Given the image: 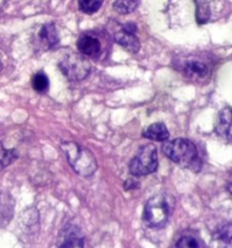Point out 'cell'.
Instances as JSON below:
<instances>
[{"label": "cell", "instance_id": "obj_12", "mask_svg": "<svg viewBox=\"0 0 232 248\" xmlns=\"http://www.w3.org/2000/svg\"><path fill=\"white\" fill-rule=\"evenodd\" d=\"M143 136H144L145 138H147V140H155V142H164V140H168L169 132L163 124L157 123L150 125L149 127L144 131Z\"/></svg>", "mask_w": 232, "mask_h": 248}, {"label": "cell", "instance_id": "obj_4", "mask_svg": "<svg viewBox=\"0 0 232 248\" xmlns=\"http://www.w3.org/2000/svg\"><path fill=\"white\" fill-rule=\"evenodd\" d=\"M156 169L157 152L155 145L152 144L143 145L130 164V171L134 176L150 174L156 171Z\"/></svg>", "mask_w": 232, "mask_h": 248}, {"label": "cell", "instance_id": "obj_7", "mask_svg": "<svg viewBox=\"0 0 232 248\" xmlns=\"http://www.w3.org/2000/svg\"><path fill=\"white\" fill-rule=\"evenodd\" d=\"M181 65V72L186 78L192 80H202L209 74V67L205 62L201 61L200 58H188L185 60Z\"/></svg>", "mask_w": 232, "mask_h": 248}, {"label": "cell", "instance_id": "obj_2", "mask_svg": "<svg viewBox=\"0 0 232 248\" xmlns=\"http://www.w3.org/2000/svg\"><path fill=\"white\" fill-rule=\"evenodd\" d=\"M162 152L167 157L175 164L185 167H193L197 162V149L191 140L185 138H176V140L167 142L164 140L162 145Z\"/></svg>", "mask_w": 232, "mask_h": 248}, {"label": "cell", "instance_id": "obj_20", "mask_svg": "<svg viewBox=\"0 0 232 248\" xmlns=\"http://www.w3.org/2000/svg\"><path fill=\"white\" fill-rule=\"evenodd\" d=\"M2 68V62H1V58H0V70H1Z\"/></svg>", "mask_w": 232, "mask_h": 248}, {"label": "cell", "instance_id": "obj_11", "mask_svg": "<svg viewBox=\"0 0 232 248\" xmlns=\"http://www.w3.org/2000/svg\"><path fill=\"white\" fill-rule=\"evenodd\" d=\"M39 43L45 48H51L57 45L58 43V34L53 24H45L41 27L38 34Z\"/></svg>", "mask_w": 232, "mask_h": 248}, {"label": "cell", "instance_id": "obj_9", "mask_svg": "<svg viewBox=\"0 0 232 248\" xmlns=\"http://www.w3.org/2000/svg\"><path fill=\"white\" fill-rule=\"evenodd\" d=\"M215 130L220 137L232 142V108H225L219 114Z\"/></svg>", "mask_w": 232, "mask_h": 248}, {"label": "cell", "instance_id": "obj_1", "mask_svg": "<svg viewBox=\"0 0 232 248\" xmlns=\"http://www.w3.org/2000/svg\"><path fill=\"white\" fill-rule=\"evenodd\" d=\"M62 150L77 174L87 177L94 173L97 170V160L91 150L75 142H64Z\"/></svg>", "mask_w": 232, "mask_h": 248}, {"label": "cell", "instance_id": "obj_8", "mask_svg": "<svg viewBox=\"0 0 232 248\" xmlns=\"http://www.w3.org/2000/svg\"><path fill=\"white\" fill-rule=\"evenodd\" d=\"M210 248H232L231 223H226L215 230L210 241Z\"/></svg>", "mask_w": 232, "mask_h": 248}, {"label": "cell", "instance_id": "obj_13", "mask_svg": "<svg viewBox=\"0 0 232 248\" xmlns=\"http://www.w3.org/2000/svg\"><path fill=\"white\" fill-rule=\"evenodd\" d=\"M139 5V0H116L114 2V10L121 15L130 14Z\"/></svg>", "mask_w": 232, "mask_h": 248}, {"label": "cell", "instance_id": "obj_17", "mask_svg": "<svg viewBox=\"0 0 232 248\" xmlns=\"http://www.w3.org/2000/svg\"><path fill=\"white\" fill-rule=\"evenodd\" d=\"M59 248H84V240L80 236H70L60 245Z\"/></svg>", "mask_w": 232, "mask_h": 248}, {"label": "cell", "instance_id": "obj_3", "mask_svg": "<svg viewBox=\"0 0 232 248\" xmlns=\"http://www.w3.org/2000/svg\"><path fill=\"white\" fill-rule=\"evenodd\" d=\"M171 207L163 194L149 199L144 208V220L151 228H161L167 223Z\"/></svg>", "mask_w": 232, "mask_h": 248}, {"label": "cell", "instance_id": "obj_16", "mask_svg": "<svg viewBox=\"0 0 232 248\" xmlns=\"http://www.w3.org/2000/svg\"><path fill=\"white\" fill-rule=\"evenodd\" d=\"M103 4V0H79L80 10L85 14H94Z\"/></svg>", "mask_w": 232, "mask_h": 248}, {"label": "cell", "instance_id": "obj_10", "mask_svg": "<svg viewBox=\"0 0 232 248\" xmlns=\"http://www.w3.org/2000/svg\"><path fill=\"white\" fill-rule=\"evenodd\" d=\"M77 50L84 56H97L101 52V41L92 35H81L77 40Z\"/></svg>", "mask_w": 232, "mask_h": 248}, {"label": "cell", "instance_id": "obj_19", "mask_svg": "<svg viewBox=\"0 0 232 248\" xmlns=\"http://www.w3.org/2000/svg\"><path fill=\"white\" fill-rule=\"evenodd\" d=\"M227 190H229L230 194L232 195V179L229 182V183H227Z\"/></svg>", "mask_w": 232, "mask_h": 248}, {"label": "cell", "instance_id": "obj_14", "mask_svg": "<svg viewBox=\"0 0 232 248\" xmlns=\"http://www.w3.org/2000/svg\"><path fill=\"white\" fill-rule=\"evenodd\" d=\"M17 157H18V154H17L16 150L5 149L4 145L0 143V169H4V167L9 166Z\"/></svg>", "mask_w": 232, "mask_h": 248}, {"label": "cell", "instance_id": "obj_5", "mask_svg": "<svg viewBox=\"0 0 232 248\" xmlns=\"http://www.w3.org/2000/svg\"><path fill=\"white\" fill-rule=\"evenodd\" d=\"M60 72L64 74L68 80L72 81H79L85 79L89 74L91 65L85 56L77 55V53H69L65 55L59 62Z\"/></svg>", "mask_w": 232, "mask_h": 248}, {"label": "cell", "instance_id": "obj_18", "mask_svg": "<svg viewBox=\"0 0 232 248\" xmlns=\"http://www.w3.org/2000/svg\"><path fill=\"white\" fill-rule=\"evenodd\" d=\"M175 248H198V244L193 237L184 236L178 240Z\"/></svg>", "mask_w": 232, "mask_h": 248}, {"label": "cell", "instance_id": "obj_6", "mask_svg": "<svg viewBox=\"0 0 232 248\" xmlns=\"http://www.w3.org/2000/svg\"><path fill=\"white\" fill-rule=\"evenodd\" d=\"M135 31H137V27L133 23L123 24L121 28L114 31V40L130 52L137 53L140 48V43L139 39L135 36Z\"/></svg>", "mask_w": 232, "mask_h": 248}, {"label": "cell", "instance_id": "obj_15", "mask_svg": "<svg viewBox=\"0 0 232 248\" xmlns=\"http://www.w3.org/2000/svg\"><path fill=\"white\" fill-rule=\"evenodd\" d=\"M31 85H33L35 91L45 92L48 89L50 81H48V78L44 73H36L33 77V80H31Z\"/></svg>", "mask_w": 232, "mask_h": 248}]
</instances>
